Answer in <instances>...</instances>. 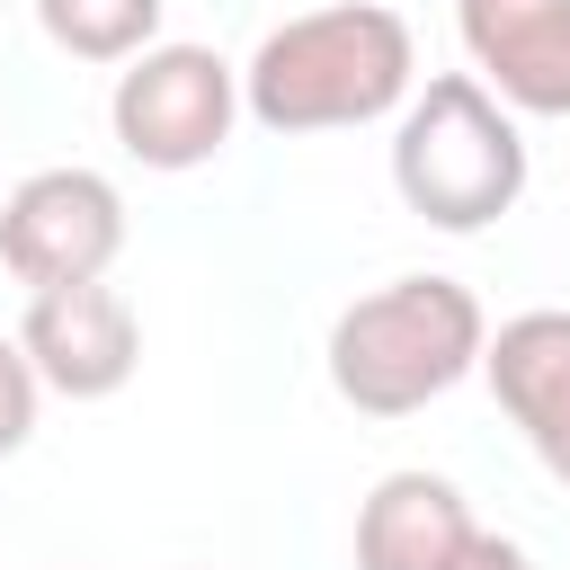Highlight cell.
I'll return each instance as SVG.
<instances>
[{
  "instance_id": "cell-7",
  "label": "cell",
  "mask_w": 570,
  "mask_h": 570,
  "mask_svg": "<svg viewBox=\"0 0 570 570\" xmlns=\"http://www.w3.org/2000/svg\"><path fill=\"white\" fill-rule=\"evenodd\" d=\"M454 36L508 116H570V0H454Z\"/></svg>"
},
{
  "instance_id": "cell-1",
  "label": "cell",
  "mask_w": 570,
  "mask_h": 570,
  "mask_svg": "<svg viewBox=\"0 0 570 570\" xmlns=\"http://www.w3.org/2000/svg\"><path fill=\"white\" fill-rule=\"evenodd\" d=\"M419 89V45L410 18L383 0H330L258 36L240 62V116L267 134H338V125H383Z\"/></svg>"
},
{
  "instance_id": "cell-13",
  "label": "cell",
  "mask_w": 570,
  "mask_h": 570,
  "mask_svg": "<svg viewBox=\"0 0 570 570\" xmlns=\"http://www.w3.org/2000/svg\"><path fill=\"white\" fill-rule=\"evenodd\" d=\"M178 570H214V561H178Z\"/></svg>"
},
{
  "instance_id": "cell-10",
  "label": "cell",
  "mask_w": 570,
  "mask_h": 570,
  "mask_svg": "<svg viewBox=\"0 0 570 570\" xmlns=\"http://www.w3.org/2000/svg\"><path fill=\"white\" fill-rule=\"evenodd\" d=\"M160 9L169 0H36V27L71 62H134L160 45Z\"/></svg>"
},
{
  "instance_id": "cell-11",
  "label": "cell",
  "mask_w": 570,
  "mask_h": 570,
  "mask_svg": "<svg viewBox=\"0 0 570 570\" xmlns=\"http://www.w3.org/2000/svg\"><path fill=\"white\" fill-rule=\"evenodd\" d=\"M36 410H45V383H36L27 347H18V338H0V463L36 436Z\"/></svg>"
},
{
  "instance_id": "cell-8",
  "label": "cell",
  "mask_w": 570,
  "mask_h": 570,
  "mask_svg": "<svg viewBox=\"0 0 570 570\" xmlns=\"http://www.w3.org/2000/svg\"><path fill=\"white\" fill-rule=\"evenodd\" d=\"M481 374H490V401L508 410V428L525 436V454L570 490V312L561 303L508 312L481 338Z\"/></svg>"
},
{
  "instance_id": "cell-3",
  "label": "cell",
  "mask_w": 570,
  "mask_h": 570,
  "mask_svg": "<svg viewBox=\"0 0 570 570\" xmlns=\"http://www.w3.org/2000/svg\"><path fill=\"white\" fill-rule=\"evenodd\" d=\"M392 196L428 232H490V223H508L517 196H525V134H517V116L472 71H436L392 116Z\"/></svg>"
},
{
  "instance_id": "cell-5",
  "label": "cell",
  "mask_w": 570,
  "mask_h": 570,
  "mask_svg": "<svg viewBox=\"0 0 570 570\" xmlns=\"http://www.w3.org/2000/svg\"><path fill=\"white\" fill-rule=\"evenodd\" d=\"M116 258H125V196H116V178L62 160V169H27L0 196V267L27 294L98 285Z\"/></svg>"
},
{
  "instance_id": "cell-4",
  "label": "cell",
  "mask_w": 570,
  "mask_h": 570,
  "mask_svg": "<svg viewBox=\"0 0 570 570\" xmlns=\"http://www.w3.org/2000/svg\"><path fill=\"white\" fill-rule=\"evenodd\" d=\"M107 125H116L125 160H142L160 178L205 169L240 125V62H223L214 45H151L116 71Z\"/></svg>"
},
{
  "instance_id": "cell-9",
  "label": "cell",
  "mask_w": 570,
  "mask_h": 570,
  "mask_svg": "<svg viewBox=\"0 0 570 570\" xmlns=\"http://www.w3.org/2000/svg\"><path fill=\"white\" fill-rule=\"evenodd\" d=\"M472 543V499L445 472H383L356 508V570H445Z\"/></svg>"
},
{
  "instance_id": "cell-12",
  "label": "cell",
  "mask_w": 570,
  "mask_h": 570,
  "mask_svg": "<svg viewBox=\"0 0 570 570\" xmlns=\"http://www.w3.org/2000/svg\"><path fill=\"white\" fill-rule=\"evenodd\" d=\"M445 570H534V552H525L517 534H490V525H472V543H463Z\"/></svg>"
},
{
  "instance_id": "cell-2",
  "label": "cell",
  "mask_w": 570,
  "mask_h": 570,
  "mask_svg": "<svg viewBox=\"0 0 570 570\" xmlns=\"http://www.w3.org/2000/svg\"><path fill=\"white\" fill-rule=\"evenodd\" d=\"M490 312L463 276H392L330 321V392L356 419H410L481 374Z\"/></svg>"
},
{
  "instance_id": "cell-6",
  "label": "cell",
  "mask_w": 570,
  "mask_h": 570,
  "mask_svg": "<svg viewBox=\"0 0 570 570\" xmlns=\"http://www.w3.org/2000/svg\"><path fill=\"white\" fill-rule=\"evenodd\" d=\"M18 347L36 365L45 392L62 401H116L142 365V321L134 303L98 276V285H53V294H27V321H18Z\"/></svg>"
}]
</instances>
